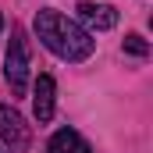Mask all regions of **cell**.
<instances>
[{"mask_svg":"<svg viewBox=\"0 0 153 153\" xmlns=\"http://www.w3.org/2000/svg\"><path fill=\"white\" fill-rule=\"evenodd\" d=\"M0 153H4V146H0Z\"/></svg>","mask_w":153,"mask_h":153,"instance_id":"obj_9","label":"cell"},{"mask_svg":"<svg viewBox=\"0 0 153 153\" xmlns=\"http://www.w3.org/2000/svg\"><path fill=\"white\" fill-rule=\"evenodd\" d=\"M32 29H36L39 43L53 53V57H61V61H85V57H93V50H96V39L89 36L78 22H71L68 14H61V11H53V7H43L36 14V22H32Z\"/></svg>","mask_w":153,"mask_h":153,"instance_id":"obj_1","label":"cell"},{"mask_svg":"<svg viewBox=\"0 0 153 153\" xmlns=\"http://www.w3.org/2000/svg\"><path fill=\"white\" fill-rule=\"evenodd\" d=\"M53 93H57L53 78H50V75H39L36 85H32V111H36L39 125H46V121L53 117Z\"/></svg>","mask_w":153,"mask_h":153,"instance_id":"obj_5","label":"cell"},{"mask_svg":"<svg viewBox=\"0 0 153 153\" xmlns=\"http://www.w3.org/2000/svg\"><path fill=\"white\" fill-rule=\"evenodd\" d=\"M125 53H132V57H146V53H150V43L139 36V32H128V36H125Z\"/></svg>","mask_w":153,"mask_h":153,"instance_id":"obj_7","label":"cell"},{"mask_svg":"<svg viewBox=\"0 0 153 153\" xmlns=\"http://www.w3.org/2000/svg\"><path fill=\"white\" fill-rule=\"evenodd\" d=\"M78 22L85 25V32H107L117 25V11L111 4H93V0H82L78 4Z\"/></svg>","mask_w":153,"mask_h":153,"instance_id":"obj_4","label":"cell"},{"mask_svg":"<svg viewBox=\"0 0 153 153\" xmlns=\"http://www.w3.org/2000/svg\"><path fill=\"white\" fill-rule=\"evenodd\" d=\"M0 143H4V153H29L32 146V128L11 103H0Z\"/></svg>","mask_w":153,"mask_h":153,"instance_id":"obj_3","label":"cell"},{"mask_svg":"<svg viewBox=\"0 0 153 153\" xmlns=\"http://www.w3.org/2000/svg\"><path fill=\"white\" fill-rule=\"evenodd\" d=\"M0 29H4V14H0Z\"/></svg>","mask_w":153,"mask_h":153,"instance_id":"obj_8","label":"cell"},{"mask_svg":"<svg viewBox=\"0 0 153 153\" xmlns=\"http://www.w3.org/2000/svg\"><path fill=\"white\" fill-rule=\"evenodd\" d=\"M46 153H93V150H89V143L78 135L75 128H61V132H53Z\"/></svg>","mask_w":153,"mask_h":153,"instance_id":"obj_6","label":"cell"},{"mask_svg":"<svg viewBox=\"0 0 153 153\" xmlns=\"http://www.w3.org/2000/svg\"><path fill=\"white\" fill-rule=\"evenodd\" d=\"M4 75L11 82V93L22 96L25 85H29V43H25V32L14 29L11 32V46H7V57H4Z\"/></svg>","mask_w":153,"mask_h":153,"instance_id":"obj_2","label":"cell"}]
</instances>
